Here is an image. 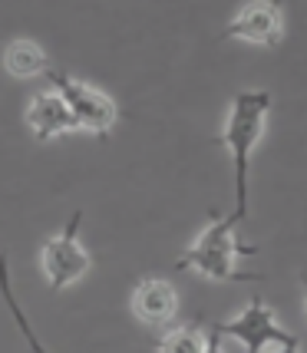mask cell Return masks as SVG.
Instances as JSON below:
<instances>
[{"mask_svg": "<svg viewBox=\"0 0 307 353\" xmlns=\"http://www.w3.org/2000/svg\"><path fill=\"white\" fill-rule=\"evenodd\" d=\"M268 112H271V92L268 90H245L231 99L228 119L218 142L228 149L231 165H235V215L245 221L248 215V172H251V155L258 149L268 129Z\"/></svg>", "mask_w": 307, "mask_h": 353, "instance_id": "cell-2", "label": "cell"}, {"mask_svg": "<svg viewBox=\"0 0 307 353\" xmlns=\"http://www.w3.org/2000/svg\"><path fill=\"white\" fill-rule=\"evenodd\" d=\"M301 291H304V307H307V271L301 274Z\"/></svg>", "mask_w": 307, "mask_h": 353, "instance_id": "cell-14", "label": "cell"}, {"mask_svg": "<svg viewBox=\"0 0 307 353\" xmlns=\"http://www.w3.org/2000/svg\"><path fill=\"white\" fill-rule=\"evenodd\" d=\"M208 343V334L201 330V321L182 323V327H172L166 337L159 340V350L155 353H201Z\"/></svg>", "mask_w": 307, "mask_h": 353, "instance_id": "cell-11", "label": "cell"}, {"mask_svg": "<svg viewBox=\"0 0 307 353\" xmlns=\"http://www.w3.org/2000/svg\"><path fill=\"white\" fill-rule=\"evenodd\" d=\"M79 225H83V212H73L66 228L46 238L40 248V271L53 291H66L70 284H77L79 277H86L92 264L90 251L79 241Z\"/></svg>", "mask_w": 307, "mask_h": 353, "instance_id": "cell-4", "label": "cell"}, {"mask_svg": "<svg viewBox=\"0 0 307 353\" xmlns=\"http://www.w3.org/2000/svg\"><path fill=\"white\" fill-rule=\"evenodd\" d=\"M0 297H3V304H7V310H10V317H14L17 330H20V337L27 340V347H30L33 353H50L43 343H40L37 330H33V323L27 321V314H23L20 301H17L14 284H10V271H7V254H0Z\"/></svg>", "mask_w": 307, "mask_h": 353, "instance_id": "cell-10", "label": "cell"}, {"mask_svg": "<svg viewBox=\"0 0 307 353\" xmlns=\"http://www.w3.org/2000/svg\"><path fill=\"white\" fill-rule=\"evenodd\" d=\"M3 70L14 79H33L40 73H50V57L40 43H33L27 37H17L3 46Z\"/></svg>", "mask_w": 307, "mask_h": 353, "instance_id": "cell-9", "label": "cell"}, {"mask_svg": "<svg viewBox=\"0 0 307 353\" xmlns=\"http://www.w3.org/2000/svg\"><path fill=\"white\" fill-rule=\"evenodd\" d=\"M27 125H30L37 142H50V139L70 136V132L79 129L73 112L66 109V103L60 99L57 90H43L33 96L30 106H27Z\"/></svg>", "mask_w": 307, "mask_h": 353, "instance_id": "cell-7", "label": "cell"}, {"mask_svg": "<svg viewBox=\"0 0 307 353\" xmlns=\"http://www.w3.org/2000/svg\"><path fill=\"white\" fill-rule=\"evenodd\" d=\"M241 225V218L235 215H212V221L205 225L195 245L182 251L175 258V268L179 271H195V274L208 277V281H221V284H258L261 274H248L238 268V261L245 254H258L255 245H241L235 228Z\"/></svg>", "mask_w": 307, "mask_h": 353, "instance_id": "cell-1", "label": "cell"}, {"mask_svg": "<svg viewBox=\"0 0 307 353\" xmlns=\"http://www.w3.org/2000/svg\"><path fill=\"white\" fill-rule=\"evenodd\" d=\"M201 353H225V343H221V337H218L215 330H212V337H208V343H205Z\"/></svg>", "mask_w": 307, "mask_h": 353, "instance_id": "cell-12", "label": "cell"}, {"mask_svg": "<svg viewBox=\"0 0 307 353\" xmlns=\"http://www.w3.org/2000/svg\"><path fill=\"white\" fill-rule=\"evenodd\" d=\"M268 353H301V343H294V347H275V350Z\"/></svg>", "mask_w": 307, "mask_h": 353, "instance_id": "cell-13", "label": "cell"}, {"mask_svg": "<svg viewBox=\"0 0 307 353\" xmlns=\"http://www.w3.org/2000/svg\"><path fill=\"white\" fill-rule=\"evenodd\" d=\"M218 337H231L238 340L245 353H268L275 347H294L301 343L297 334H291L288 327H281V321L275 317V310L264 304L261 297H251L245 310H238L235 317L221 323H212Z\"/></svg>", "mask_w": 307, "mask_h": 353, "instance_id": "cell-3", "label": "cell"}, {"mask_svg": "<svg viewBox=\"0 0 307 353\" xmlns=\"http://www.w3.org/2000/svg\"><path fill=\"white\" fill-rule=\"evenodd\" d=\"M179 310V294L169 281H159V277H142L132 291V314L149 327H162L169 323Z\"/></svg>", "mask_w": 307, "mask_h": 353, "instance_id": "cell-8", "label": "cell"}, {"mask_svg": "<svg viewBox=\"0 0 307 353\" xmlns=\"http://www.w3.org/2000/svg\"><path fill=\"white\" fill-rule=\"evenodd\" d=\"M221 40H245L275 50L284 40V10L277 3H245L221 30Z\"/></svg>", "mask_w": 307, "mask_h": 353, "instance_id": "cell-6", "label": "cell"}, {"mask_svg": "<svg viewBox=\"0 0 307 353\" xmlns=\"http://www.w3.org/2000/svg\"><path fill=\"white\" fill-rule=\"evenodd\" d=\"M50 77V90L60 92V99L66 103V109L73 112V119L83 132H92V136H106L109 129L116 125L119 119V106H116V99L106 96L103 90H96L90 83H83V79L70 77V73H60V70H50L46 73Z\"/></svg>", "mask_w": 307, "mask_h": 353, "instance_id": "cell-5", "label": "cell"}]
</instances>
